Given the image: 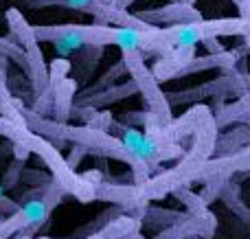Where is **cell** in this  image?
Segmentation results:
<instances>
[{"label":"cell","mask_w":250,"mask_h":239,"mask_svg":"<svg viewBox=\"0 0 250 239\" xmlns=\"http://www.w3.org/2000/svg\"><path fill=\"white\" fill-rule=\"evenodd\" d=\"M226 24H229V22H195V24H182V26H176V29L169 31L167 40H169V44H173V46H178V48H189V46H193V44L207 40L213 31H230V29L235 31L237 29L235 24H239V22H235L233 26H226Z\"/></svg>","instance_id":"7a4b0ae2"},{"label":"cell","mask_w":250,"mask_h":239,"mask_svg":"<svg viewBox=\"0 0 250 239\" xmlns=\"http://www.w3.org/2000/svg\"><path fill=\"white\" fill-rule=\"evenodd\" d=\"M121 143L123 147L132 154L134 158L138 160H145V162H151L158 158L160 154V147L151 136H145L141 134L138 130H132V127H123L121 130Z\"/></svg>","instance_id":"3957f363"},{"label":"cell","mask_w":250,"mask_h":239,"mask_svg":"<svg viewBox=\"0 0 250 239\" xmlns=\"http://www.w3.org/2000/svg\"><path fill=\"white\" fill-rule=\"evenodd\" d=\"M105 31L108 26H62L55 31H38L42 35H53V48L60 57H68L90 44L92 40L105 42Z\"/></svg>","instance_id":"6da1fadb"},{"label":"cell","mask_w":250,"mask_h":239,"mask_svg":"<svg viewBox=\"0 0 250 239\" xmlns=\"http://www.w3.org/2000/svg\"><path fill=\"white\" fill-rule=\"evenodd\" d=\"M4 200V189H2V184H0V202Z\"/></svg>","instance_id":"8992f818"},{"label":"cell","mask_w":250,"mask_h":239,"mask_svg":"<svg viewBox=\"0 0 250 239\" xmlns=\"http://www.w3.org/2000/svg\"><path fill=\"white\" fill-rule=\"evenodd\" d=\"M105 42H112L121 46L123 51H136L143 46V33L134 26H119V29L105 31Z\"/></svg>","instance_id":"277c9868"},{"label":"cell","mask_w":250,"mask_h":239,"mask_svg":"<svg viewBox=\"0 0 250 239\" xmlns=\"http://www.w3.org/2000/svg\"><path fill=\"white\" fill-rule=\"evenodd\" d=\"M48 211H51V206L46 204V200H31L22 206L16 218L22 228H31V226H40L48 218Z\"/></svg>","instance_id":"5b68a950"}]
</instances>
